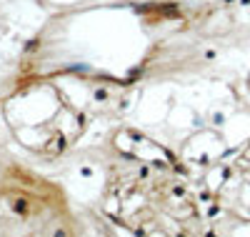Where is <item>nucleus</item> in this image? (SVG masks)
I'll list each match as a JSON object with an SVG mask.
<instances>
[{"instance_id": "f257e3e1", "label": "nucleus", "mask_w": 250, "mask_h": 237, "mask_svg": "<svg viewBox=\"0 0 250 237\" xmlns=\"http://www.w3.org/2000/svg\"><path fill=\"white\" fill-rule=\"evenodd\" d=\"M13 210H15V212H25V210H28V202H25V200H18V202L13 205Z\"/></svg>"}]
</instances>
